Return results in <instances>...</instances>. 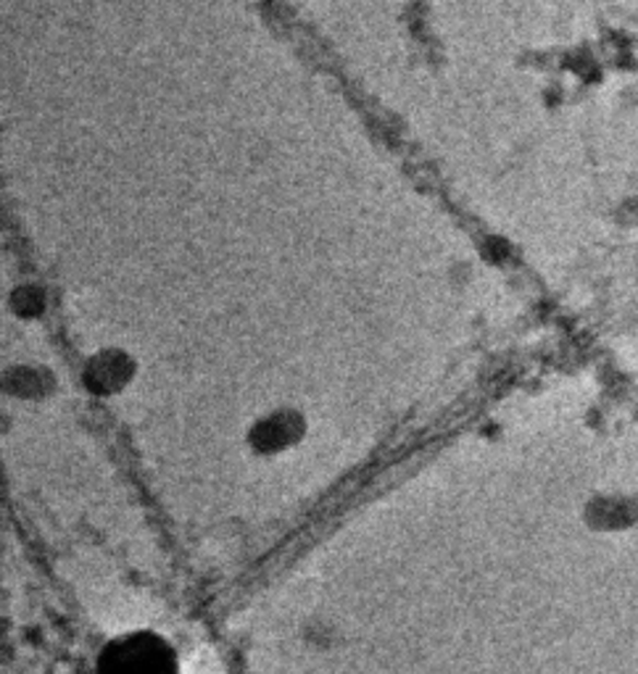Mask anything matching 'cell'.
Listing matches in <instances>:
<instances>
[{
  "label": "cell",
  "instance_id": "obj_1",
  "mask_svg": "<svg viewBox=\"0 0 638 674\" xmlns=\"http://www.w3.org/2000/svg\"><path fill=\"white\" fill-rule=\"evenodd\" d=\"M98 674H177V659L158 635L130 632L101 651Z\"/></svg>",
  "mask_w": 638,
  "mask_h": 674
},
{
  "label": "cell",
  "instance_id": "obj_2",
  "mask_svg": "<svg viewBox=\"0 0 638 674\" xmlns=\"http://www.w3.org/2000/svg\"><path fill=\"white\" fill-rule=\"evenodd\" d=\"M304 433H306V422L298 411L291 409L272 411V414H267L264 419H259L257 425L251 427V433H248V446L264 456L283 453L288 451V448L298 446Z\"/></svg>",
  "mask_w": 638,
  "mask_h": 674
},
{
  "label": "cell",
  "instance_id": "obj_3",
  "mask_svg": "<svg viewBox=\"0 0 638 674\" xmlns=\"http://www.w3.org/2000/svg\"><path fill=\"white\" fill-rule=\"evenodd\" d=\"M135 375V364L122 351H104L85 367V385L95 395H111L122 390Z\"/></svg>",
  "mask_w": 638,
  "mask_h": 674
},
{
  "label": "cell",
  "instance_id": "obj_4",
  "mask_svg": "<svg viewBox=\"0 0 638 674\" xmlns=\"http://www.w3.org/2000/svg\"><path fill=\"white\" fill-rule=\"evenodd\" d=\"M5 388L19 398H40L54 388V375L43 367H16L5 377Z\"/></svg>",
  "mask_w": 638,
  "mask_h": 674
},
{
  "label": "cell",
  "instance_id": "obj_5",
  "mask_svg": "<svg viewBox=\"0 0 638 674\" xmlns=\"http://www.w3.org/2000/svg\"><path fill=\"white\" fill-rule=\"evenodd\" d=\"M11 308L24 319L40 317V314L46 311V293L35 285L19 287V291L11 295Z\"/></svg>",
  "mask_w": 638,
  "mask_h": 674
}]
</instances>
